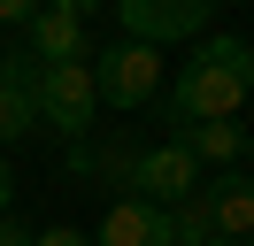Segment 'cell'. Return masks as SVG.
<instances>
[{"instance_id": "cell-5", "label": "cell", "mask_w": 254, "mask_h": 246, "mask_svg": "<svg viewBox=\"0 0 254 246\" xmlns=\"http://www.w3.org/2000/svg\"><path fill=\"white\" fill-rule=\"evenodd\" d=\"M116 15L139 46H170V39H200L216 0H116Z\"/></svg>"}, {"instance_id": "cell-1", "label": "cell", "mask_w": 254, "mask_h": 246, "mask_svg": "<svg viewBox=\"0 0 254 246\" xmlns=\"http://www.w3.org/2000/svg\"><path fill=\"white\" fill-rule=\"evenodd\" d=\"M247 92H254V46L247 39H200V54L170 85V116L177 123H239Z\"/></svg>"}, {"instance_id": "cell-18", "label": "cell", "mask_w": 254, "mask_h": 246, "mask_svg": "<svg viewBox=\"0 0 254 246\" xmlns=\"http://www.w3.org/2000/svg\"><path fill=\"white\" fill-rule=\"evenodd\" d=\"M247 154H254V131H247Z\"/></svg>"}, {"instance_id": "cell-6", "label": "cell", "mask_w": 254, "mask_h": 246, "mask_svg": "<svg viewBox=\"0 0 254 246\" xmlns=\"http://www.w3.org/2000/svg\"><path fill=\"white\" fill-rule=\"evenodd\" d=\"M93 246H177V239H170V208H154V200H139V192L108 200Z\"/></svg>"}, {"instance_id": "cell-7", "label": "cell", "mask_w": 254, "mask_h": 246, "mask_svg": "<svg viewBox=\"0 0 254 246\" xmlns=\"http://www.w3.org/2000/svg\"><path fill=\"white\" fill-rule=\"evenodd\" d=\"M31 54H0V146L39 131V108H31Z\"/></svg>"}, {"instance_id": "cell-3", "label": "cell", "mask_w": 254, "mask_h": 246, "mask_svg": "<svg viewBox=\"0 0 254 246\" xmlns=\"http://www.w3.org/2000/svg\"><path fill=\"white\" fill-rule=\"evenodd\" d=\"M93 92H100V108H146L162 92V46H139V39L108 46L93 69Z\"/></svg>"}, {"instance_id": "cell-2", "label": "cell", "mask_w": 254, "mask_h": 246, "mask_svg": "<svg viewBox=\"0 0 254 246\" xmlns=\"http://www.w3.org/2000/svg\"><path fill=\"white\" fill-rule=\"evenodd\" d=\"M31 108L47 131L85 138L100 123V92H93V62H39L31 69Z\"/></svg>"}, {"instance_id": "cell-16", "label": "cell", "mask_w": 254, "mask_h": 246, "mask_svg": "<svg viewBox=\"0 0 254 246\" xmlns=\"http://www.w3.org/2000/svg\"><path fill=\"white\" fill-rule=\"evenodd\" d=\"M8 200H16V177H8V154H0V215H8Z\"/></svg>"}, {"instance_id": "cell-10", "label": "cell", "mask_w": 254, "mask_h": 246, "mask_svg": "<svg viewBox=\"0 0 254 246\" xmlns=\"http://www.w3.org/2000/svg\"><path fill=\"white\" fill-rule=\"evenodd\" d=\"M177 138L192 146V162H223V169L247 154V131H239V123H185Z\"/></svg>"}, {"instance_id": "cell-9", "label": "cell", "mask_w": 254, "mask_h": 246, "mask_svg": "<svg viewBox=\"0 0 254 246\" xmlns=\"http://www.w3.org/2000/svg\"><path fill=\"white\" fill-rule=\"evenodd\" d=\"M200 192H208V223H216V239H254V184H247V177L200 184Z\"/></svg>"}, {"instance_id": "cell-15", "label": "cell", "mask_w": 254, "mask_h": 246, "mask_svg": "<svg viewBox=\"0 0 254 246\" xmlns=\"http://www.w3.org/2000/svg\"><path fill=\"white\" fill-rule=\"evenodd\" d=\"M54 8H69V15H77V23H85V15H100V8H108V0H54Z\"/></svg>"}, {"instance_id": "cell-17", "label": "cell", "mask_w": 254, "mask_h": 246, "mask_svg": "<svg viewBox=\"0 0 254 246\" xmlns=\"http://www.w3.org/2000/svg\"><path fill=\"white\" fill-rule=\"evenodd\" d=\"M208 246H247V239H208Z\"/></svg>"}, {"instance_id": "cell-11", "label": "cell", "mask_w": 254, "mask_h": 246, "mask_svg": "<svg viewBox=\"0 0 254 246\" xmlns=\"http://www.w3.org/2000/svg\"><path fill=\"white\" fill-rule=\"evenodd\" d=\"M170 239H177V246H208V239H216V223H208V192H192V200L170 208Z\"/></svg>"}, {"instance_id": "cell-13", "label": "cell", "mask_w": 254, "mask_h": 246, "mask_svg": "<svg viewBox=\"0 0 254 246\" xmlns=\"http://www.w3.org/2000/svg\"><path fill=\"white\" fill-rule=\"evenodd\" d=\"M39 8H47V0H0V23H31Z\"/></svg>"}, {"instance_id": "cell-19", "label": "cell", "mask_w": 254, "mask_h": 246, "mask_svg": "<svg viewBox=\"0 0 254 246\" xmlns=\"http://www.w3.org/2000/svg\"><path fill=\"white\" fill-rule=\"evenodd\" d=\"M247 246H254V239H247Z\"/></svg>"}, {"instance_id": "cell-14", "label": "cell", "mask_w": 254, "mask_h": 246, "mask_svg": "<svg viewBox=\"0 0 254 246\" xmlns=\"http://www.w3.org/2000/svg\"><path fill=\"white\" fill-rule=\"evenodd\" d=\"M31 239H39V231H23L16 215H0V246H31Z\"/></svg>"}, {"instance_id": "cell-12", "label": "cell", "mask_w": 254, "mask_h": 246, "mask_svg": "<svg viewBox=\"0 0 254 246\" xmlns=\"http://www.w3.org/2000/svg\"><path fill=\"white\" fill-rule=\"evenodd\" d=\"M31 246H93V231H69V223H47Z\"/></svg>"}, {"instance_id": "cell-4", "label": "cell", "mask_w": 254, "mask_h": 246, "mask_svg": "<svg viewBox=\"0 0 254 246\" xmlns=\"http://www.w3.org/2000/svg\"><path fill=\"white\" fill-rule=\"evenodd\" d=\"M131 192L154 200V208H177V200L200 192V162H192L185 138H162V146H139V162H131Z\"/></svg>"}, {"instance_id": "cell-8", "label": "cell", "mask_w": 254, "mask_h": 246, "mask_svg": "<svg viewBox=\"0 0 254 246\" xmlns=\"http://www.w3.org/2000/svg\"><path fill=\"white\" fill-rule=\"evenodd\" d=\"M23 54H31V62H85V23L47 0V8L31 15V46H23Z\"/></svg>"}]
</instances>
